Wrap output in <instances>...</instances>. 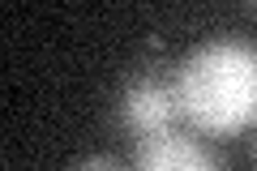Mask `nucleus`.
<instances>
[{
    "mask_svg": "<svg viewBox=\"0 0 257 171\" xmlns=\"http://www.w3.org/2000/svg\"><path fill=\"white\" fill-rule=\"evenodd\" d=\"M176 103L202 133H240L257 120V47L244 39H206L172 73Z\"/></svg>",
    "mask_w": 257,
    "mask_h": 171,
    "instance_id": "nucleus-1",
    "label": "nucleus"
},
{
    "mask_svg": "<svg viewBox=\"0 0 257 171\" xmlns=\"http://www.w3.org/2000/svg\"><path fill=\"white\" fill-rule=\"evenodd\" d=\"M180 116V103H176V86L155 73H133L120 90V120L138 141L159 137L172 128V120Z\"/></svg>",
    "mask_w": 257,
    "mask_h": 171,
    "instance_id": "nucleus-2",
    "label": "nucleus"
},
{
    "mask_svg": "<svg viewBox=\"0 0 257 171\" xmlns=\"http://www.w3.org/2000/svg\"><path fill=\"white\" fill-rule=\"evenodd\" d=\"M133 171H223V167L202 141H193L189 133L167 128V133H159V137L138 141Z\"/></svg>",
    "mask_w": 257,
    "mask_h": 171,
    "instance_id": "nucleus-3",
    "label": "nucleus"
},
{
    "mask_svg": "<svg viewBox=\"0 0 257 171\" xmlns=\"http://www.w3.org/2000/svg\"><path fill=\"white\" fill-rule=\"evenodd\" d=\"M69 171H133V167H124L116 154H86V158H77Z\"/></svg>",
    "mask_w": 257,
    "mask_h": 171,
    "instance_id": "nucleus-4",
    "label": "nucleus"
},
{
    "mask_svg": "<svg viewBox=\"0 0 257 171\" xmlns=\"http://www.w3.org/2000/svg\"><path fill=\"white\" fill-rule=\"evenodd\" d=\"M253 13H257V5H253Z\"/></svg>",
    "mask_w": 257,
    "mask_h": 171,
    "instance_id": "nucleus-5",
    "label": "nucleus"
}]
</instances>
